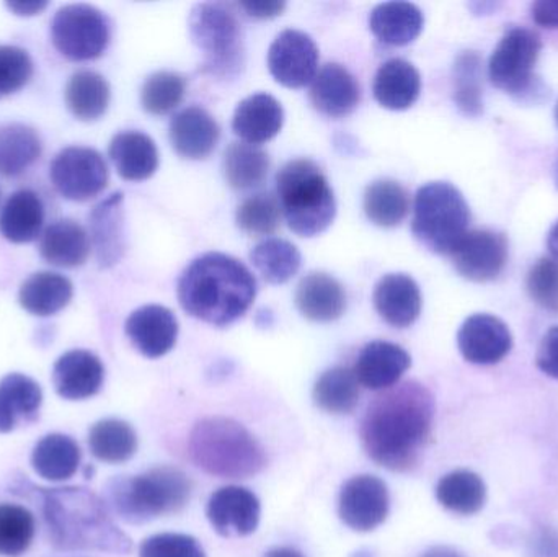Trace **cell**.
<instances>
[{"instance_id": "obj_1", "label": "cell", "mask_w": 558, "mask_h": 557, "mask_svg": "<svg viewBox=\"0 0 558 557\" xmlns=\"http://www.w3.org/2000/svg\"><path fill=\"white\" fill-rule=\"evenodd\" d=\"M435 399L426 386L405 382L376 396L361 422L367 457L386 470L405 473L422 460L432 438Z\"/></svg>"}, {"instance_id": "obj_2", "label": "cell", "mask_w": 558, "mask_h": 557, "mask_svg": "<svg viewBox=\"0 0 558 557\" xmlns=\"http://www.w3.org/2000/svg\"><path fill=\"white\" fill-rule=\"evenodd\" d=\"M257 296V280L238 258L209 252L190 264L179 280L183 310L203 323L229 326L241 319Z\"/></svg>"}, {"instance_id": "obj_3", "label": "cell", "mask_w": 558, "mask_h": 557, "mask_svg": "<svg viewBox=\"0 0 558 557\" xmlns=\"http://www.w3.org/2000/svg\"><path fill=\"white\" fill-rule=\"evenodd\" d=\"M52 546L61 552L128 555L133 542L118 529L107 504L85 487L35 489Z\"/></svg>"}, {"instance_id": "obj_4", "label": "cell", "mask_w": 558, "mask_h": 557, "mask_svg": "<svg viewBox=\"0 0 558 557\" xmlns=\"http://www.w3.org/2000/svg\"><path fill=\"white\" fill-rule=\"evenodd\" d=\"M189 451L199 470L221 480H248L267 467L257 438L232 419L199 421L190 434Z\"/></svg>"}, {"instance_id": "obj_5", "label": "cell", "mask_w": 558, "mask_h": 557, "mask_svg": "<svg viewBox=\"0 0 558 557\" xmlns=\"http://www.w3.org/2000/svg\"><path fill=\"white\" fill-rule=\"evenodd\" d=\"M193 481L179 468L162 467L140 476H118L107 486L108 506L124 522H150L185 509Z\"/></svg>"}, {"instance_id": "obj_6", "label": "cell", "mask_w": 558, "mask_h": 557, "mask_svg": "<svg viewBox=\"0 0 558 557\" xmlns=\"http://www.w3.org/2000/svg\"><path fill=\"white\" fill-rule=\"evenodd\" d=\"M277 192L289 229L301 238H314L333 222V192L320 167L312 160L286 164L277 175Z\"/></svg>"}, {"instance_id": "obj_7", "label": "cell", "mask_w": 558, "mask_h": 557, "mask_svg": "<svg viewBox=\"0 0 558 557\" xmlns=\"http://www.w3.org/2000/svg\"><path fill=\"white\" fill-rule=\"evenodd\" d=\"M471 209L449 182H429L416 192L412 231L435 254L451 255L468 234Z\"/></svg>"}, {"instance_id": "obj_8", "label": "cell", "mask_w": 558, "mask_h": 557, "mask_svg": "<svg viewBox=\"0 0 558 557\" xmlns=\"http://www.w3.org/2000/svg\"><path fill=\"white\" fill-rule=\"evenodd\" d=\"M190 35L205 52V69L218 77H234L244 68L241 22L222 3H198L190 13Z\"/></svg>"}, {"instance_id": "obj_9", "label": "cell", "mask_w": 558, "mask_h": 557, "mask_svg": "<svg viewBox=\"0 0 558 557\" xmlns=\"http://www.w3.org/2000/svg\"><path fill=\"white\" fill-rule=\"evenodd\" d=\"M543 41L534 29L511 26L498 43L488 61V77L495 87L518 100H530L541 94V81L534 74Z\"/></svg>"}, {"instance_id": "obj_10", "label": "cell", "mask_w": 558, "mask_h": 557, "mask_svg": "<svg viewBox=\"0 0 558 557\" xmlns=\"http://www.w3.org/2000/svg\"><path fill=\"white\" fill-rule=\"evenodd\" d=\"M51 38L52 45L64 58L92 61L100 58L110 45V20L97 7L71 3L54 13Z\"/></svg>"}, {"instance_id": "obj_11", "label": "cell", "mask_w": 558, "mask_h": 557, "mask_svg": "<svg viewBox=\"0 0 558 557\" xmlns=\"http://www.w3.org/2000/svg\"><path fill=\"white\" fill-rule=\"evenodd\" d=\"M52 185L62 198L88 202L108 185V167L104 156L92 147L62 149L49 167Z\"/></svg>"}, {"instance_id": "obj_12", "label": "cell", "mask_w": 558, "mask_h": 557, "mask_svg": "<svg viewBox=\"0 0 558 557\" xmlns=\"http://www.w3.org/2000/svg\"><path fill=\"white\" fill-rule=\"evenodd\" d=\"M389 491L379 477L363 474L351 477L341 487L338 513L341 522L354 532H373L389 516Z\"/></svg>"}, {"instance_id": "obj_13", "label": "cell", "mask_w": 558, "mask_h": 557, "mask_svg": "<svg viewBox=\"0 0 558 557\" xmlns=\"http://www.w3.org/2000/svg\"><path fill=\"white\" fill-rule=\"evenodd\" d=\"M268 68L275 81L284 87H305L318 72L317 45L299 29H284L271 43Z\"/></svg>"}, {"instance_id": "obj_14", "label": "cell", "mask_w": 558, "mask_h": 557, "mask_svg": "<svg viewBox=\"0 0 558 557\" xmlns=\"http://www.w3.org/2000/svg\"><path fill=\"white\" fill-rule=\"evenodd\" d=\"M456 270L475 283L495 280L507 267L508 241L501 232L475 229L452 251Z\"/></svg>"}, {"instance_id": "obj_15", "label": "cell", "mask_w": 558, "mask_h": 557, "mask_svg": "<svg viewBox=\"0 0 558 557\" xmlns=\"http://www.w3.org/2000/svg\"><path fill=\"white\" fill-rule=\"evenodd\" d=\"M262 506L258 497L247 487L226 486L209 497V523L226 538L252 535L260 523Z\"/></svg>"}, {"instance_id": "obj_16", "label": "cell", "mask_w": 558, "mask_h": 557, "mask_svg": "<svg viewBox=\"0 0 558 557\" xmlns=\"http://www.w3.org/2000/svg\"><path fill=\"white\" fill-rule=\"evenodd\" d=\"M462 356L474 365L500 363L513 349V337L504 320L492 314H474L458 334Z\"/></svg>"}, {"instance_id": "obj_17", "label": "cell", "mask_w": 558, "mask_h": 557, "mask_svg": "<svg viewBox=\"0 0 558 557\" xmlns=\"http://www.w3.org/2000/svg\"><path fill=\"white\" fill-rule=\"evenodd\" d=\"M126 336L147 359H160L175 347L179 323L175 314L163 306L149 304L128 317Z\"/></svg>"}, {"instance_id": "obj_18", "label": "cell", "mask_w": 558, "mask_h": 557, "mask_svg": "<svg viewBox=\"0 0 558 557\" xmlns=\"http://www.w3.org/2000/svg\"><path fill=\"white\" fill-rule=\"evenodd\" d=\"M104 363L88 350L64 353L52 368L56 392L68 401H84L97 395L104 386Z\"/></svg>"}, {"instance_id": "obj_19", "label": "cell", "mask_w": 558, "mask_h": 557, "mask_svg": "<svg viewBox=\"0 0 558 557\" xmlns=\"http://www.w3.org/2000/svg\"><path fill=\"white\" fill-rule=\"evenodd\" d=\"M410 365L412 359L402 347L386 340H376L361 350L353 372L364 388L386 391L400 382Z\"/></svg>"}, {"instance_id": "obj_20", "label": "cell", "mask_w": 558, "mask_h": 557, "mask_svg": "<svg viewBox=\"0 0 558 557\" xmlns=\"http://www.w3.org/2000/svg\"><path fill=\"white\" fill-rule=\"evenodd\" d=\"M170 143L179 156L190 160L206 159L218 146V121L202 107L183 108L170 121Z\"/></svg>"}, {"instance_id": "obj_21", "label": "cell", "mask_w": 558, "mask_h": 557, "mask_svg": "<svg viewBox=\"0 0 558 557\" xmlns=\"http://www.w3.org/2000/svg\"><path fill=\"white\" fill-rule=\"evenodd\" d=\"M361 88L354 75L337 62H328L311 85V101L325 117L341 118L360 105Z\"/></svg>"}, {"instance_id": "obj_22", "label": "cell", "mask_w": 558, "mask_h": 557, "mask_svg": "<svg viewBox=\"0 0 558 557\" xmlns=\"http://www.w3.org/2000/svg\"><path fill=\"white\" fill-rule=\"evenodd\" d=\"M374 306L389 326L405 329L422 313V293L409 275L389 274L380 278L374 290Z\"/></svg>"}, {"instance_id": "obj_23", "label": "cell", "mask_w": 558, "mask_h": 557, "mask_svg": "<svg viewBox=\"0 0 558 557\" xmlns=\"http://www.w3.org/2000/svg\"><path fill=\"white\" fill-rule=\"evenodd\" d=\"M295 306L314 323H331L347 310V293L337 278L312 271L299 281Z\"/></svg>"}, {"instance_id": "obj_24", "label": "cell", "mask_w": 558, "mask_h": 557, "mask_svg": "<svg viewBox=\"0 0 558 557\" xmlns=\"http://www.w3.org/2000/svg\"><path fill=\"white\" fill-rule=\"evenodd\" d=\"M284 111L270 94H255L239 104L232 130L244 143L258 144L274 140L281 131Z\"/></svg>"}, {"instance_id": "obj_25", "label": "cell", "mask_w": 558, "mask_h": 557, "mask_svg": "<svg viewBox=\"0 0 558 557\" xmlns=\"http://www.w3.org/2000/svg\"><path fill=\"white\" fill-rule=\"evenodd\" d=\"M39 255L54 267H81L90 255V239L87 231L74 219H59L43 232Z\"/></svg>"}, {"instance_id": "obj_26", "label": "cell", "mask_w": 558, "mask_h": 557, "mask_svg": "<svg viewBox=\"0 0 558 557\" xmlns=\"http://www.w3.org/2000/svg\"><path fill=\"white\" fill-rule=\"evenodd\" d=\"M108 154L121 179L128 182H143L159 167L156 143L141 131L118 133L111 140Z\"/></svg>"}, {"instance_id": "obj_27", "label": "cell", "mask_w": 558, "mask_h": 557, "mask_svg": "<svg viewBox=\"0 0 558 557\" xmlns=\"http://www.w3.org/2000/svg\"><path fill=\"white\" fill-rule=\"evenodd\" d=\"M374 98L389 110H407L418 100L422 77L418 69L405 59L393 58L384 62L373 84Z\"/></svg>"}, {"instance_id": "obj_28", "label": "cell", "mask_w": 558, "mask_h": 557, "mask_svg": "<svg viewBox=\"0 0 558 557\" xmlns=\"http://www.w3.org/2000/svg\"><path fill=\"white\" fill-rule=\"evenodd\" d=\"M43 392L38 383L22 373H10L0 382V434L16 425L36 421L41 408Z\"/></svg>"}, {"instance_id": "obj_29", "label": "cell", "mask_w": 558, "mask_h": 557, "mask_svg": "<svg viewBox=\"0 0 558 557\" xmlns=\"http://www.w3.org/2000/svg\"><path fill=\"white\" fill-rule=\"evenodd\" d=\"M45 205L33 190L12 193L0 211V234L13 244H26L41 235Z\"/></svg>"}, {"instance_id": "obj_30", "label": "cell", "mask_w": 558, "mask_h": 557, "mask_svg": "<svg viewBox=\"0 0 558 557\" xmlns=\"http://www.w3.org/2000/svg\"><path fill=\"white\" fill-rule=\"evenodd\" d=\"M422 10L410 2H386L374 7L369 16L371 32L384 45L405 46L415 41L423 29Z\"/></svg>"}, {"instance_id": "obj_31", "label": "cell", "mask_w": 558, "mask_h": 557, "mask_svg": "<svg viewBox=\"0 0 558 557\" xmlns=\"http://www.w3.org/2000/svg\"><path fill=\"white\" fill-rule=\"evenodd\" d=\"M74 287L64 275L38 271L23 281L19 291L20 306L33 316H54L72 300Z\"/></svg>"}, {"instance_id": "obj_32", "label": "cell", "mask_w": 558, "mask_h": 557, "mask_svg": "<svg viewBox=\"0 0 558 557\" xmlns=\"http://www.w3.org/2000/svg\"><path fill=\"white\" fill-rule=\"evenodd\" d=\"M123 195L113 193L95 206L90 216L92 238L97 249L98 262L101 267H111L120 261L124 252Z\"/></svg>"}, {"instance_id": "obj_33", "label": "cell", "mask_w": 558, "mask_h": 557, "mask_svg": "<svg viewBox=\"0 0 558 557\" xmlns=\"http://www.w3.org/2000/svg\"><path fill=\"white\" fill-rule=\"evenodd\" d=\"M82 453L74 438L62 434L46 435L36 444L32 467L43 480L61 483L71 480L81 467Z\"/></svg>"}, {"instance_id": "obj_34", "label": "cell", "mask_w": 558, "mask_h": 557, "mask_svg": "<svg viewBox=\"0 0 558 557\" xmlns=\"http://www.w3.org/2000/svg\"><path fill=\"white\" fill-rule=\"evenodd\" d=\"M65 104L81 121H95L104 117L110 105V85L95 71H77L65 85Z\"/></svg>"}, {"instance_id": "obj_35", "label": "cell", "mask_w": 558, "mask_h": 557, "mask_svg": "<svg viewBox=\"0 0 558 557\" xmlns=\"http://www.w3.org/2000/svg\"><path fill=\"white\" fill-rule=\"evenodd\" d=\"M436 499L449 512L474 516L484 509L487 487L478 474L469 470L452 471L439 480Z\"/></svg>"}, {"instance_id": "obj_36", "label": "cell", "mask_w": 558, "mask_h": 557, "mask_svg": "<svg viewBox=\"0 0 558 557\" xmlns=\"http://www.w3.org/2000/svg\"><path fill=\"white\" fill-rule=\"evenodd\" d=\"M270 157L255 144L232 143L225 153V173L229 185L239 192L258 189L267 180Z\"/></svg>"}, {"instance_id": "obj_37", "label": "cell", "mask_w": 558, "mask_h": 557, "mask_svg": "<svg viewBox=\"0 0 558 557\" xmlns=\"http://www.w3.org/2000/svg\"><path fill=\"white\" fill-rule=\"evenodd\" d=\"M360 386L353 370L335 366L315 383L314 402L327 414H351L360 402Z\"/></svg>"}, {"instance_id": "obj_38", "label": "cell", "mask_w": 558, "mask_h": 557, "mask_svg": "<svg viewBox=\"0 0 558 557\" xmlns=\"http://www.w3.org/2000/svg\"><path fill=\"white\" fill-rule=\"evenodd\" d=\"M43 144L33 128L22 123L0 128V173L16 177L41 156Z\"/></svg>"}, {"instance_id": "obj_39", "label": "cell", "mask_w": 558, "mask_h": 557, "mask_svg": "<svg viewBox=\"0 0 558 557\" xmlns=\"http://www.w3.org/2000/svg\"><path fill=\"white\" fill-rule=\"evenodd\" d=\"M88 447L97 460L120 464L136 455L137 435L128 422L105 419L90 428Z\"/></svg>"}, {"instance_id": "obj_40", "label": "cell", "mask_w": 558, "mask_h": 557, "mask_svg": "<svg viewBox=\"0 0 558 557\" xmlns=\"http://www.w3.org/2000/svg\"><path fill=\"white\" fill-rule=\"evenodd\" d=\"M409 192L393 180H376L364 193V213L380 228H396L409 215Z\"/></svg>"}, {"instance_id": "obj_41", "label": "cell", "mask_w": 558, "mask_h": 557, "mask_svg": "<svg viewBox=\"0 0 558 557\" xmlns=\"http://www.w3.org/2000/svg\"><path fill=\"white\" fill-rule=\"evenodd\" d=\"M251 261L268 283L282 284L298 274L302 257L291 242L267 239L251 252Z\"/></svg>"}, {"instance_id": "obj_42", "label": "cell", "mask_w": 558, "mask_h": 557, "mask_svg": "<svg viewBox=\"0 0 558 557\" xmlns=\"http://www.w3.org/2000/svg\"><path fill=\"white\" fill-rule=\"evenodd\" d=\"M482 59L475 51H464L454 64V100L468 117H478L484 110L482 94Z\"/></svg>"}, {"instance_id": "obj_43", "label": "cell", "mask_w": 558, "mask_h": 557, "mask_svg": "<svg viewBox=\"0 0 558 557\" xmlns=\"http://www.w3.org/2000/svg\"><path fill=\"white\" fill-rule=\"evenodd\" d=\"M35 538V517L13 504L0 506V556L19 557L28 552Z\"/></svg>"}, {"instance_id": "obj_44", "label": "cell", "mask_w": 558, "mask_h": 557, "mask_svg": "<svg viewBox=\"0 0 558 557\" xmlns=\"http://www.w3.org/2000/svg\"><path fill=\"white\" fill-rule=\"evenodd\" d=\"M185 92L186 81L182 75L169 71L156 72L144 82L141 104L147 113L162 117L182 104Z\"/></svg>"}, {"instance_id": "obj_45", "label": "cell", "mask_w": 558, "mask_h": 557, "mask_svg": "<svg viewBox=\"0 0 558 557\" xmlns=\"http://www.w3.org/2000/svg\"><path fill=\"white\" fill-rule=\"evenodd\" d=\"M281 213L278 196L274 193H257L241 203L235 221L245 234L260 238L277 231L281 222Z\"/></svg>"}, {"instance_id": "obj_46", "label": "cell", "mask_w": 558, "mask_h": 557, "mask_svg": "<svg viewBox=\"0 0 558 557\" xmlns=\"http://www.w3.org/2000/svg\"><path fill=\"white\" fill-rule=\"evenodd\" d=\"M527 293L543 310L558 313V262L543 257L527 274Z\"/></svg>"}, {"instance_id": "obj_47", "label": "cell", "mask_w": 558, "mask_h": 557, "mask_svg": "<svg viewBox=\"0 0 558 557\" xmlns=\"http://www.w3.org/2000/svg\"><path fill=\"white\" fill-rule=\"evenodd\" d=\"M33 61L19 46H0V98L15 94L28 84Z\"/></svg>"}, {"instance_id": "obj_48", "label": "cell", "mask_w": 558, "mask_h": 557, "mask_svg": "<svg viewBox=\"0 0 558 557\" xmlns=\"http://www.w3.org/2000/svg\"><path fill=\"white\" fill-rule=\"evenodd\" d=\"M140 557H206L198 540L182 533H160L144 540Z\"/></svg>"}, {"instance_id": "obj_49", "label": "cell", "mask_w": 558, "mask_h": 557, "mask_svg": "<svg viewBox=\"0 0 558 557\" xmlns=\"http://www.w3.org/2000/svg\"><path fill=\"white\" fill-rule=\"evenodd\" d=\"M536 363L541 372L558 379V326L550 327L541 340Z\"/></svg>"}, {"instance_id": "obj_50", "label": "cell", "mask_w": 558, "mask_h": 557, "mask_svg": "<svg viewBox=\"0 0 558 557\" xmlns=\"http://www.w3.org/2000/svg\"><path fill=\"white\" fill-rule=\"evenodd\" d=\"M531 15L537 25L558 28V0H539L531 7Z\"/></svg>"}, {"instance_id": "obj_51", "label": "cell", "mask_w": 558, "mask_h": 557, "mask_svg": "<svg viewBox=\"0 0 558 557\" xmlns=\"http://www.w3.org/2000/svg\"><path fill=\"white\" fill-rule=\"evenodd\" d=\"M242 10L247 12V15L254 19H274V16L281 15L282 10L286 9L284 2H277V0H262V2H241L239 3Z\"/></svg>"}, {"instance_id": "obj_52", "label": "cell", "mask_w": 558, "mask_h": 557, "mask_svg": "<svg viewBox=\"0 0 558 557\" xmlns=\"http://www.w3.org/2000/svg\"><path fill=\"white\" fill-rule=\"evenodd\" d=\"M10 10L16 15H36L48 7V2H9L7 3Z\"/></svg>"}, {"instance_id": "obj_53", "label": "cell", "mask_w": 558, "mask_h": 557, "mask_svg": "<svg viewBox=\"0 0 558 557\" xmlns=\"http://www.w3.org/2000/svg\"><path fill=\"white\" fill-rule=\"evenodd\" d=\"M422 557H465L456 549L448 548V546H436V548L429 549Z\"/></svg>"}, {"instance_id": "obj_54", "label": "cell", "mask_w": 558, "mask_h": 557, "mask_svg": "<svg viewBox=\"0 0 558 557\" xmlns=\"http://www.w3.org/2000/svg\"><path fill=\"white\" fill-rule=\"evenodd\" d=\"M547 247H549L554 261L558 262V221L554 225V228L550 229L549 238H547Z\"/></svg>"}, {"instance_id": "obj_55", "label": "cell", "mask_w": 558, "mask_h": 557, "mask_svg": "<svg viewBox=\"0 0 558 557\" xmlns=\"http://www.w3.org/2000/svg\"><path fill=\"white\" fill-rule=\"evenodd\" d=\"M265 557H304L301 555V553L295 552V549L292 548H277L271 549L270 553H268Z\"/></svg>"}, {"instance_id": "obj_56", "label": "cell", "mask_w": 558, "mask_h": 557, "mask_svg": "<svg viewBox=\"0 0 558 557\" xmlns=\"http://www.w3.org/2000/svg\"><path fill=\"white\" fill-rule=\"evenodd\" d=\"M554 180H556V185L558 189V157H557L556 167H554Z\"/></svg>"}, {"instance_id": "obj_57", "label": "cell", "mask_w": 558, "mask_h": 557, "mask_svg": "<svg viewBox=\"0 0 558 557\" xmlns=\"http://www.w3.org/2000/svg\"><path fill=\"white\" fill-rule=\"evenodd\" d=\"M556 120H557V124H558V101H557V107H556Z\"/></svg>"}]
</instances>
